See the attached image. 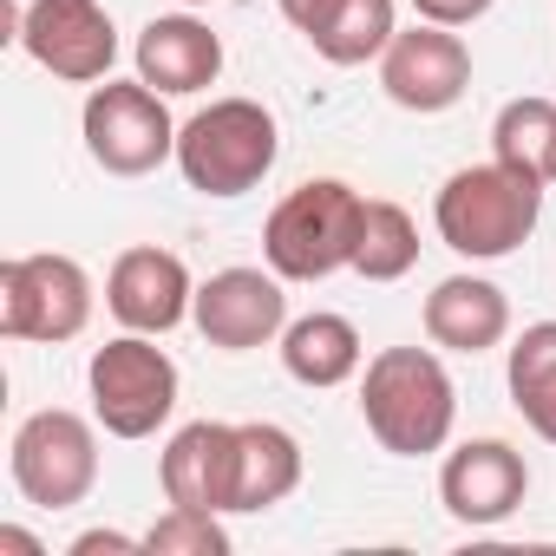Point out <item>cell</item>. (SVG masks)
Instances as JSON below:
<instances>
[{
	"mask_svg": "<svg viewBox=\"0 0 556 556\" xmlns=\"http://www.w3.org/2000/svg\"><path fill=\"white\" fill-rule=\"evenodd\" d=\"M361 419L393 458H432L452 439L458 387L432 348H380L361 374Z\"/></svg>",
	"mask_w": 556,
	"mask_h": 556,
	"instance_id": "1",
	"label": "cell"
},
{
	"mask_svg": "<svg viewBox=\"0 0 556 556\" xmlns=\"http://www.w3.org/2000/svg\"><path fill=\"white\" fill-rule=\"evenodd\" d=\"M543 223V184H530L510 164H465L439 184L432 197V229L452 255L465 262H497L517 255L530 242V229Z\"/></svg>",
	"mask_w": 556,
	"mask_h": 556,
	"instance_id": "2",
	"label": "cell"
},
{
	"mask_svg": "<svg viewBox=\"0 0 556 556\" xmlns=\"http://www.w3.org/2000/svg\"><path fill=\"white\" fill-rule=\"evenodd\" d=\"M367 223V197L341 177H308L295 184L262 223V255L282 282H328V275L354 268Z\"/></svg>",
	"mask_w": 556,
	"mask_h": 556,
	"instance_id": "3",
	"label": "cell"
},
{
	"mask_svg": "<svg viewBox=\"0 0 556 556\" xmlns=\"http://www.w3.org/2000/svg\"><path fill=\"white\" fill-rule=\"evenodd\" d=\"M275 157H282V131L262 99H210L177 125V170L197 197H242L275 170Z\"/></svg>",
	"mask_w": 556,
	"mask_h": 556,
	"instance_id": "4",
	"label": "cell"
},
{
	"mask_svg": "<svg viewBox=\"0 0 556 556\" xmlns=\"http://www.w3.org/2000/svg\"><path fill=\"white\" fill-rule=\"evenodd\" d=\"M86 387H92V419L112 439H151L157 426H170L184 393L177 361L157 348V334H131V328L92 354Z\"/></svg>",
	"mask_w": 556,
	"mask_h": 556,
	"instance_id": "5",
	"label": "cell"
},
{
	"mask_svg": "<svg viewBox=\"0 0 556 556\" xmlns=\"http://www.w3.org/2000/svg\"><path fill=\"white\" fill-rule=\"evenodd\" d=\"M8 471L34 510H73L99 484V426L86 413H66V406L27 413L14 445H8Z\"/></svg>",
	"mask_w": 556,
	"mask_h": 556,
	"instance_id": "6",
	"label": "cell"
},
{
	"mask_svg": "<svg viewBox=\"0 0 556 556\" xmlns=\"http://www.w3.org/2000/svg\"><path fill=\"white\" fill-rule=\"evenodd\" d=\"M79 131H86L92 164L112 177H151L157 164L177 157V118H170L164 92L144 79H99L86 92Z\"/></svg>",
	"mask_w": 556,
	"mask_h": 556,
	"instance_id": "7",
	"label": "cell"
},
{
	"mask_svg": "<svg viewBox=\"0 0 556 556\" xmlns=\"http://www.w3.org/2000/svg\"><path fill=\"white\" fill-rule=\"evenodd\" d=\"M92 321V275L86 262L73 255H14L0 268V334L8 341H40V348H60V341H79Z\"/></svg>",
	"mask_w": 556,
	"mask_h": 556,
	"instance_id": "8",
	"label": "cell"
},
{
	"mask_svg": "<svg viewBox=\"0 0 556 556\" xmlns=\"http://www.w3.org/2000/svg\"><path fill=\"white\" fill-rule=\"evenodd\" d=\"M21 47L66 86H99L118 66V27L99 0H34L21 14Z\"/></svg>",
	"mask_w": 556,
	"mask_h": 556,
	"instance_id": "9",
	"label": "cell"
},
{
	"mask_svg": "<svg viewBox=\"0 0 556 556\" xmlns=\"http://www.w3.org/2000/svg\"><path fill=\"white\" fill-rule=\"evenodd\" d=\"M190 321L223 354H249V348L282 341V328H289L282 275H275V268H216L210 282H197Z\"/></svg>",
	"mask_w": 556,
	"mask_h": 556,
	"instance_id": "10",
	"label": "cell"
},
{
	"mask_svg": "<svg viewBox=\"0 0 556 556\" xmlns=\"http://www.w3.org/2000/svg\"><path fill=\"white\" fill-rule=\"evenodd\" d=\"M380 86L400 112H419V118L452 112L471 86V47L458 40V27H432V21L400 27L393 47L380 53Z\"/></svg>",
	"mask_w": 556,
	"mask_h": 556,
	"instance_id": "11",
	"label": "cell"
},
{
	"mask_svg": "<svg viewBox=\"0 0 556 556\" xmlns=\"http://www.w3.org/2000/svg\"><path fill=\"white\" fill-rule=\"evenodd\" d=\"M523 497H530V465H523V452L504 445V439H465V445L445 452V465H439V504H445L452 523L491 530V523H504Z\"/></svg>",
	"mask_w": 556,
	"mask_h": 556,
	"instance_id": "12",
	"label": "cell"
},
{
	"mask_svg": "<svg viewBox=\"0 0 556 556\" xmlns=\"http://www.w3.org/2000/svg\"><path fill=\"white\" fill-rule=\"evenodd\" d=\"M105 308L131 328V334H170L177 321H190L197 308V282L177 249H157V242H138L112 262L105 275Z\"/></svg>",
	"mask_w": 556,
	"mask_h": 556,
	"instance_id": "13",
	"label": "cell"
},
{
	"mask_svg": "<svg viewBox=\"0 0 556 556\" xmlns=\"http://www.w3.org/2000/svg\"><path fill=\"white\" fill-rule=\"evenodd\" d=\"M131 60H138V79L157 86L164 99H190V92H210L223 79V40L197 14H157L138 34Z\"/></svg>",
	"mask_w": 556,
	"mask_h": 556,
	"instance_id": "14",
	"label": "cell"
},
{
	"mask_svg": "<svg viewBox=\"0 0 556 556\" xmlns=\"http://www.w3.org/2000/svg\"><path fill=\"white\" fill-rule=\"evenodd\" d=\"M157 484L170 504L190 510H223L229 517V484H236V426L223 419H190L184 432H170L164 458H157Z\"/></svg>",
	"mask_w": 556,
	"mask_h": 556,
	"instance_id": "15",
	"label": "cell"
},
{
	"mask_svg": "<svg viewBox=\"0 0 556 556\" xmlns=\"http://www.w3.org/2000/svg\"><path fill=\"white\" fill-rule=\"evenodd\" d=\"M510 334V295L484 275H445L426 295V341L445 354H491Z\"/></svg>",
	"mask_w": 556,
	"mask_h": 556,
	"instance_id": "16",
	"label": "cell"
},
{
	"mask_svg": "<svg viewBox=\"0 0 556 556\" xmlns=\"http://www.w3.org/2000/svg\"><path fill=\"white\" fill-rule=\"evenodd\" d=\"M302 484V439L275 419H249L236 426V484H229V510H275Z\"/></svg>",
	"mask_w": 556,
	"mask_h": 556,
	"instance_id": "17",
	"label": "cell"
},
{
	"mask_svg": "<svg viewBox=\"0 0 556 556\" xmlns=\"http://www.w3.org/2000/svg\"><path fill=\"white\" fill-rule=\"evenodd\" d=\"M361 361H367V348H361V328L348 315L315 308V315H302V321L282 328V367H289V380H302L315 393L348 387L361 374Z\"/></svg>",
	"mask_w": 556,
	"mask_h": 556,
	"instance_id": "18",
	"label": "cell"
},
{
	"mask_svg": "<svg viewBox=\"0 0 556 556\" xmlns=\"http://www.w3.org/2000/svg\"><path fill=\"white\" fill-rule=\"evenodd\" d=\"M504 387H510V406L523 413V426L543 445H556V321H530L510 341Z\"/></svg>",
	"mask_w": 556,
	"mask_h": 556,
	"instance_id": "19",
	"label": "cell"
},
{
	"mask_svg": "<svg viewBox=\"0 0 556 556\" xmlns=\"http://www.w3.org/2000/svg\"><path fill=\"white\" fill-rule=\"evenodd\" d=\"M491 157L523 170L530 184H556V99H510L491 118Z\"/></svg>",
	"mask_w": 556,
	"mask_h": 556,
	"instance_id": "20",
	"label": "cell"
},
{
	"mask_svg": "<svg viewBox=\"0 0 556 556\" xmlns=\"http://www.w3.org/2000/svg\"><path fill=\"white\" fill-rule=\"evenodd\" d=\"M400 21H393V0H334V8L308 27V47L328 66H367L393 47Z\"/></svg>",
	"mask_w": 556,
	"mask_h": 556,
	"instance_id": "21",
	"label": "cell"
},
{
	"mask_svg": "<svg viewBox=\"0 0 556 556\" xmlns=\"http://www.w3.org/2000/svg\"><path fill=\"white\" fill-rule=\"evenodd\" d=\"M419 262V223L387 203V197H367V223H361V249H354V275L367 282H400Z\"/></svg>",
	"mask_w": 556,
	"mask_h": 556,
	"instance_id": "22",
	"label": "cell"
},
{
	"mask_svg": "<svg viewBox=\"0 0 556 556\" xmlns=\"http://www.w3.org/2000/svg\"><path fill=\"white\" fill-rule=\"evenodd\" d=\"M144 549H151V556H229L223 510H190V504H170V510L144 530Z\"/></svg>",
	"mask_w": 556,
	"mask_h": 556,
	"instance_id": "23",
	"label": "cell"
},
{
	"mask_svg": "<svg viewBox=\"0 0 556 556\" xmlns=\"http://www.w3.org/2000/svg\"><path fill=\"white\" fill-rule=\"evenodd\" d=\"M497 8V0H413V14L432 21V27H471Z\"/></svg>",
	"mask_w": 556,
	"mask_h": 556,
	"instance_id": "24",
	"label": "cell"
},
{
	"mask_svg": "<svg viewBox=\"0 0 556 556\" xmlns=\"http://www.w3.org/2000/svg\"><path fill=\"white\" fill-rule=\"evenodd\" d=\"M131 549H144V536H118V530H86V536H73V556H131Z\"/></svg>",
	"mask_w": 556,
	"mask_h": 556,
	"instance_id": "25",
	"label": "cell"
},
{
	"mask_svg": "<svg viewBox=\"0 0 556 556\" xmlns=\"http://www.w3.org/2000/svg\"><path fill=\"white\" fill-rule=\"evenodd\" d=\"M275 8L289 14V27H302V34H308V27H315L328 8H334V0H275Z\"/></svg>",
	"mask_w": 556,
	"mask_h": 556,
	"instance_id": "26",
	"label": "cell"
},
{
	"mask_svg": "<svg viewBox=\"0 0 556 556\" xmlns=\"http://www.w3.org/2000/svg\"><path fill=\"white\" fill-rule=\"evenodd\" d=\"M0 549H14V556H47V543H40V536H27L21 523H0Z\"/></svg>",
	"mask_w": 556,
	"mask_h": 556,
	"instance_id": "27",
	"label": "cell"
},
{
	"mask_svg": "<svg viewBox=\"0 0 556 556\" xmlns=\"http://www.w3.org/2000/svg\"><path fill=\"white\" fill-rule=\"evenodd\" d=\"M177 8H210V0H177Z\"/></svg>",
	"mask_w": 556,
	"mask_h": 556,
	"instance_id": "28",
	"label": "cell"
}]
</instances>
